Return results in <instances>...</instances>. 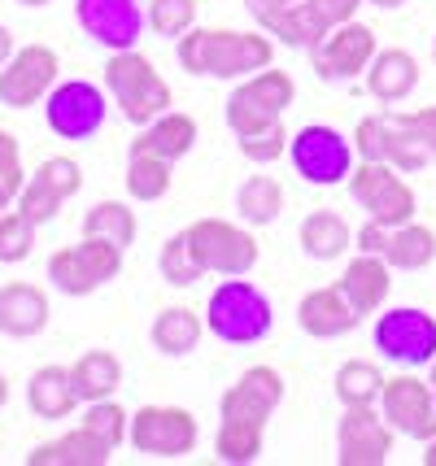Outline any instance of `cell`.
<instances>
[{"label": "cell", "mask_w": 436, "mask_h": 466, "mask_svg": "<svg viewBox=\"0 0 436 466\" xmlns=\"http://www.w3.org/2000/svg\"><path fill=\"white\" fill-rule=\"evenodd\" d=\"M175 57L197 79H249L275 66V40L258 31H214L192 26L175 40Z\"/></svg>", "instance_id": "obj_1"}, {"label": "cell", "mask_w": 436, "mask_h": 466, "mask_svg": "<svg viewBox=\"0 0 436 466\" xmlns=\"http://www.w3.org/2000/svg\"><path fill=\"white\" fill-rule=\"evenodd\" d=\"M206 327L223 345H258L275 331V309H270V297L258 284L240 279V275H228L209 292Z\"/></svg>", "instance_id": "obj_2"}, {"label": "cell", "mask_w": 436, "mask_h": 466, "mask_svg": "<svg viewBox=\"0 0 436 466\" xmlns=\"http://www.w3.org/2000/svg\"><path fill=\"white\" fill-rule=\"evenodd\" d=\"M105 87L118 105L131 127H148L153 118H162L175 96H170V83L157 75V66L140 53V48H123V53H109L105 61Z\"/></svg>", "instance_id": "obj_3"}, {"label": "cell", "mask_w": 436, "mask_h": 466, "mask_svg": "<svg viewBox=\"0 0 436 466\" xmlns=\"http://www.w3.org/2000/svg\"><path fill=\"white\" fill-rule=\"evenodd\" d=\"M123 253L127 248L101 240V236H84L79 244L57 248L48 258V279L66 297H92L96 288H105L109 279L123 275Z\"/></svg>", "instance_id": "obj_4"}, {"label": "cell", "mask_w": 436, "mask_h": 466, "mask_svg": "<svg viewBox=\"0 0 436 466\" xmlns=\"http://www.w3.org/2000/svg\"><path fill=\"white\" fill-rule=\"evenodd\" d=\"M375 349H380L384 362L406 366V370L432 366V358H436V314L419 309V305L384 309V314L375 319Z\"/></svg>", "instance_id": "obj_5"}, {"label": "cell", "mask_w": 436, "mask_h": 466, "mask_svg": "<svg viewBox=\"0 0 436 466\" xmlns=\"http://www.w3.org/2000/svg\"><path fill=\"white\" fill-rule=\"evenodd\" d=\"M201 441V423L197 414L184 406H140L131 414V431H127V445L145 458H188Z\"/></svg>", "instance_id": "obj_6"}, {"label": "cell", "mask_w": 436, "mask_h": 466, "mask_svg": "<svg viewBox=\"0 0 436 466\" xmlns=\"http://www.w3.org/2000/svg\"><path fill=\"white\" fill-rule=\"evenodd\" d=\"M297 96V83H292L289 70H258L249 79L240 83L236 92L228 96V127L231 136H249V131H262L270 122L284 118V109Z\"/></svg>", "instance_id": "obj_7"}, {"label": "cell", "mask_w": 436, "mask_h": 466, "mask_svg": "<svg viewBox=\"0 0 436 466\" xmlns=\"http://www.w3.org/2000/svg\"><path fill=\"white\" fill-rule=\"evenodd\" d=\"M289 157L292 170L310 187H336V183H350L353 175V140H345L336 127H323V122H310L292 136Z\"/></svg>", "instance_id": "obj_8"}, {"label": "cell", "mask_w": 436, "mask_h": 466, "mask_svg": "<svg viewBox=\"0 0 436 466\" xmlns=\"http://www.w3.org/2000/svg\"><path fill=\"white\" fill-rule=\"evenodd\" d=\"M188 240L197 248V258L206 266V275H249L262 248L253 240L249 223H231V218H197L188 227Z\"/></svg>", "instance_id": "obj_9"}, {"label": "cell", "mask_w": 436, "mask_h": 466, "mask_svg": "<svg viewBox=\"0 0 436 466\" xmlns=\"http://www.w3.org/2000/svg\"><path fill=\"white\" fill-rule=\"evenodd\" d=\"M350 197L358 209H367V218L384 227H401L415 218V187L397 175L393 162H358L350 175Z\"/></svg>", "instance_id": "obj_10"}, {"label": "cell", "mask_w": 436, "mask_h": 466, "mask_svg": "<svg viewBox=\"0 0 436 466\" xmlns=\"http://www.w3.org/2000/svg\"><path fill=\"white\" fill-rule=\"evenodd\" d=\"M380 44L367 22H336L332 31L310 48V66L323 83H353L358 75H367V66L375 61Z\"/></svg>", "instance_id": "obj_11"}, {"label": "cell", "mask_w": 436, "mask_h": 466, "mask_svg": "<svg viewBox=\"0 0 436 466\" xmlns=\"http://www.w3.org/2000/svg\"><path fill=\"white\" fill-rule=\"evenodd\" d=\"M105 114H109L105 92L87 79H66L44 96V122L62 140H92L105 127Z\"/></svg>", "instance_id": "obj_12"}, {"label": "cell", "mask_w": 436, "mask_h": 466, "mask_svg": "<svg viewBox=\"0 0 436 466\" xmlns=\"http://www.w3.org/2000/svg\"><path fill=\"white\" fill-rule=\"evenodd\" d=\"M62 75V57L48 44H26L0 66V105L9 109H31L40 105Z\"/></svg>", "instance_id": "obj_13"}, {"label": "cell", "mask_w": 436, "mask_h": 466, "mask_svg": "<svg viewBox=\"0 0 436 466\" xmlns=\"http://www.w3.org/2000/svg\"><path fill=\"white\" fill-rule=\"evenodd\" d=\"M380 414L389 419L397 436H411V441H432L436 436V392L428 380L419 375H393L384 380V392H380Z\"/></svg>", "instance_id": "obj_14"}, {"label": "cell", "mask_w": 436, "mask_h": 466, "mask_svg": "<svg viewBox=\"0 0 436 466\" xmlns=\"http://www.w3.org/2000/svg\"><path fill=\"white\" fill-rule=\"evenodd\" d=\"M393 458V427L380 406H345L336 427V462L340 466H384Z\"/></svg>", "instance_id": "obj_15"}, {"label": "cell", "mask_w": 436, "mask_h": 466, "mask_svg": "<svg viewBox=\"0 0 436 466\" xmlns=\"http://www.w3.org/2000/svg\"><path fill=\"white\" fill-rule=\"evenodd\" d=\"M75 18L109 53L136 48L145 35V14L136 0H75Z\"/></svg>", "instance_id": "obj_16"}, {"label": "cell", "mask_w": 436, "mask_h": 466, "mask_svg": "<svg viewBox=\"0 0 436 466\" xmlns=\"http://www.w3.org/2000/svg\"><path fill=\"white\" fill-rule=\"evenodd\" d=\"M284 401V375L275 366H249L236 384L218 397V414L223 419H240V423H270V414Z\"/></svg>", "instance_id": "obj_17"}, {"label": "cell", "mask_w": 436, "mask_h": 466, "mask_svg": "<svg viewBox=\"0 0 436 466\" xmlns=\"http://www.w3.org/2000/svg\"><path fill=\"white\" fill-rule=\"evenodd\" d=\"M358 323H362V314L350 305V297L340 292V284L310 288V292L297 301V327H301L306 336H314V340H340V336H350Z\"/></svg>", "instance_id": "obj_18"}, {"label": "cell", "mask_w": 436, "mask_h": 466, "mask_svg": "<svg viewBox=\"0 0 436 466\" xmlns=\"http://www.w3.org/2000/svg\"><path fill=\"white\" fill-rule=\"evenodd\" d=\"M336 284L350 297L353 309L367 319V314H380L384 301H389V292H393V266L384 262L380 253H358Z\"/></svg>", "instance_id": "obj_19"}, {"label": "cell", "mask_w": 436, "mask_h": 466, "mask_svg": "<svg viewBox=\"0 0 436 466\" xmlns=\"http://www.w3.org/2000/svg\"><path fill=\"white\" fill-rule=\"evenodd\" d=\"M48 319H53V305L44 297V288L22 284V279L0 288V331L5 336L31 340V336H40L48 327Z\"/></svg>", "instance_id": "obj_20"}, {"label": "cell", "mask_w": 436, "mask_h": 466, "mask_svg": "<svg viewBox=\"0 0 436 466\" xmlns=\"http://www.w3.org/2000/svg\"><path fill=\"white\" fill-rule=\"evenodd\" d=\"M419 87V61L406 48H380L367 66V92L380 105H401Z\"/></svg>", "instance_id": "obj_21"}, {"label": "cell", "mask_w": 436, "mask_h": 466, "mask_svg": "<svg viewBox=\"0 0 436 466\" xmlns=\"http://www.w3.org/2000/svg\"><path fill=\"white\" fill-rule=\"evenodd\" d=\"M192 148H197V118H192V114H179V109H167L162 118H153L148 127H140V136L131 140V153L167 157V162H179Z\"/></svg>", "instance_id": "obj_22"}, {"label": "cell", "mask_w": 436, "mask_h": 466, "mask_svg": "<svg viewBox=\"0 0 436 466\" xmlns=\"http://www.w3.org/2000/svg\"><path fill=\"white\" fill-rule=\"evenodd\" d=\"M26 406L35 419L44 423H57V419H70L75 406H79V392H75V380H70V366H40L26 384Z\"/></svg>", "instance_id": "obj_23"}, {"label": "cell", "mask_w": 436, "mask_h": 466, "mask_svg": "<svg viewBox=\"0 0 436 466\" xmlns=\"http://www.w3.org/2000/svg\"><path fill=\"white\" fill-rule=\"evenodd\" d=\"M114 458V449L96 441L84 423L75 427V431H66L57 441H48V445H35L26 453V466H105Z\"/></svg>", "instance_id": "obj_24"}, {"label": "cell", "mask_w": 436, "mask_h": 466, "mask_svg": "<svg viewBox=\"0 0 436 466\" xmlns=\"http://www.w3.org/2000/svg\"><path fill=\"white\" fill-rule=\"evenodd\" d=\"M262 31L275 35V44H284V48H306V53H310L314 44L332 31V22L319 14L314 0H292L289 9H279L275 18L262 22Z\"/></svg>", "instance_id": "obj_25"}, {"label": "cell", "mask_w": 436, "mask_h": 466, "mask_svg": "<svg viewBox=\"0 0 436 466\" xmlns=\"http://www.w3.org/2000/svg\"><path fill=\"white\" fill-rule=\"evenodd\" d=\"M297 244H301V253L314 258V262H336L353 244V231L336 209H314V214H306V223L297 231Z\"/></svg>", "instance_id": "obj_26"}, {"label": "cell", "mask_w": 436, "mask_h": 466, "mask_svg": "<svg viewBox=\"0 0 436 466\" xmlns=\"http://www.w3.org/2000/svg\"><path fill=\"white\" fill-rule=\"evenodd\" d=\"M209 327L201 314H192L184 305H167L157 319H153V349L167 353V358H188L192 349L201 345Z\"/></svg>", "instance_id": "obj_27"}, {"label": "cell", "mask_w": 436, "mask_h": 466, "mask_svg": "<svg viewBox=\"0 0 436 466\" xmlns=\"http://www.w3.org/2000/svg\"><path fill=\"white\" fill-rule=\"evenodd\" d=\"M70 380H75L79 401H105L123 384V362L109 349H87V353H79V362L70 366Z\"/></svg>", "instance_id": "obj_28"}, {"label": "cell", "mask_w": 436, "mask_h": 466, "mask_svg": "<svg viewBox=\"0 0 436 466\" xmlns=\"http://www.w3.org/2000/svg\"><path fill=\"white\" fill-rule=\"evenodd\" d=\"M384 262L393 266V270H428L436 262V231L415 223V218L393 227L389 248H384Z\"/></svg>", "instance_id": "obj_29"}, {"label": "cell", "mask_w": 436, "mask_h": 466, "mask_svg": "<svg viewBox=\"0 0 436 466\" xmlns=\"http://www.w3.org/2000/svg\"><path fill=\"white\" fill-rule=\"evenodd\" d=\"M279 209H284V187L270 179V175H253L236 187V214H240V223L249 227H270L279 218Z\"/></svg>", "instance_id": "obj_30"}, {"label": "cell", "mask_w": 436, "mask_h": 466, "mask_svg": "<svg viewBox=\"0 0 436 466\" xmlns=\"http://www.w3.org/2000/svg\"><path fill=\"white\" fill-rule=\"evenodd\" d=\"M336 397L340 406H380V392H384V370L367 358H350L336 370Z\"/></svg>", "instance_id": "obj_31"}, {"label": "cell", "mask_w": 436, "mask_h": 466, "mask_svg": "<svg viewBox=\"0 0 436 466\" xmlns=\"http://www.w3.org/2000/svg\"><path fill=\"white\" fill-rule=\"evenodd\" d=\"M136 231H140V223H136V209L127 201H96L84 214V236H101L118 248L136 244Z\"/></svg>", "instance_id": "obj_32"}, {"label": "cell", "mask_w": 436, "mask_h": 466, "mask_svg": "<svg viewBox=\"0 0 436 466\" xmlns=\"http://www.w3.org/2000/svg\"><path fill=\"white\" fill-rule=\"evenodd\" d=\"M170 166L167 157H148V153H131V162H127V197L131 201H162L170 192Z\"/></svg>", "instance_id": "obj_33"}, {"label": "cell", "mask_w": 436, "mask_h": 466, "mask_svg": "<svg viewBox=\"0 0 436 466\" xmlns=\"http://www.w3.org/2000/svg\"><path fill=\"white\" fill-rule=\"evenodd\" d=\"M389 162H393L401 175H415V170L436 162L432 148L423 144V136L411 127L406 114H389Z\"/></svg>", "instance_id": "obj_34"}, {"label": "cell", "mask_w": 436, "mask_h": 466, "mask_svg": "<svg viewBox=\"0 0 436 466\" xmlns=\"http://www.w3.org/2000/svg\"><path fill=\"white\" fill-rule=\"evenodd\" d=\"M262 423H240V419H223L218 436H214V453L218 462H231V466H245V462H258L262 458Z\"/></svg>", "instance_id": "obj_35"}, {"label": "cell", "mask_w": 436, "mask_h": 466, "mask_svg": "<svg viewBox=\"0 0 436 466\" xmlns=\"http://www.w3.org/2000/svg\"><path fill=\"white\" fill-rule=\"evenodd\" d=\"M157 266H162V279H167L170 288H192L201 275H206V266H201V258H197V248H192V240H188V231H179V236H170V240L162 244Z\"/></svg>", "instance_id": "obj_36"}, {"label": "cell", "mask_w": 436, "mask_h": 466, "mask_svg": "<svg viewBox=\"0 0 436 466\" xmlns=\"http://www.w3.org/2000/svg\"><path fill=\"white\" fill-rule=\"evenodd\" d=\"M84 427L96 436V441H105L109 449H118L127 441V431H131V414H127L114 397H105V401H87Z\"/></svg>", "instance_id": "obj_37"}, {"label": "cell", "mask_w": 436, "mask_h": 466, "mask_svg": "<svg viewBox=\"0 0 436 466\" xmlns=\"http://www.w3.org/2000/svg\"><path fill=\"white\" fill-rule=\"evenodd\" d=\"M31 248H35V223L22 209H5L0 214V262L18 266L31 258Z\"/></svg>", "instance_id": "obj_38"}, {"label": "cell", "mask_w": 436, "mask_h": 466, "mask_svg": "<svg viewBox=\"0 0 436 466\" xmlns=\"http://www.w3.org/2000/svg\"><path fill=\"white\" fill-rule=\"evenodd\" d=\"M197 26V0H148V31L162 40H179Z\"/></svg>", "instance_id": "obj_39"}, {"label": "cell", "mask_w": 436, "mask_h": 466, "mask_svg": "<svg viewBox=\"0 0 436 466\" xmlns=\"http://www.w3.org/2000/svg\"><path fill=\"white\" fill-rule=\"evenodd\" d=\"M236 148L240 157H249L253 166H270L289 153V131H284V118L262 127V131H249V136H236Z\"/></svg>", "instance_id": "obj_40"}, {"label": "cell", "mask_w": 436, "mask_h": 466, "mask_svg": "<svg viewBox=\"0 0 436 466\" xmlns=\"http://www.w3.org/2000/svg\"><path fill=\"white\" fill-rule=\"evenodd\" d=\"M14 205H18V209H22V214H26V218H31L35 227H44V223H53V218L62 214L66 197H57V192H53L48 183L31 175V179L22 183V192H18V201H14Z\"/></svg>", "instance_id": "obj_41"}, {"label": "cell", "mask_w": 436, "mask_h": 466, "mask_svg": "<svg viewBox=\"0 0 436 466\" xmlns=\"http://www.w3.org/2000/svg\"><path fill=\"white\" fill-rule=\"evenodd\" d=\"M353 148H358V162H389V114H371L358 122Z\"/></svg>", "instance_id": "obj_42"}, {"label": "cell", "mask_w": 436, "mask_h": 466, "mask_svg": "<svg viewBox=\"0 0 436 466\" xmlns=\"http://www.w3.org/2000/svg\"><path fill=\"white\" fill-rule=\"evenodd\" d=\"M35 179H44L57 197H79V187H84V170H79V162H70V157H44L40 170H35Z\"/></svg>", "instance_id": "obj_43"}, {"label": "cell", "mask_w": 436, "mask_h": 466, "mask_svg": "<svg viewBox=\"0 0 436 466\" xmlns=\"http://www.w3.org/2000/svg\"><path fill=\"white\" fill-rule=\"evenodd\" d=\"M22 183H26V175H22V144H18L14 131H5V127H0V187L18 201Z\"/></svg>", "instance_id": "obj_44"}, {"label": "cell", "mask_w": 436, "mask_h": 466, "mask_svg": "<svg viewBox=\"0 0 436 466\" xmlns=\"http://www.w3.org/2000/svg\"><path fill=\"white\" fill-rule=\"evenodd\" d=\"M389 236H393V227H384V223H375V218H367V223L358 227V253H380V258H384Z\"/></svg>", "instance_id": "obj_45"}, {"label": "cell", "mask_w": 436, "mask_h": 466, "mask_svg": "<svg viewBox=\"0 0 436 466\" xmlns=\"http://www.w3.org/2000/svg\"><path fill=\"white\" fill-rule=\"evenodd\" d=\"M314 5H319V14L336 26V22L358 18V5H362V0H314Z\"/></svg>", "instance_id": "obj_46"}, {"label": "cell", "mask_w": 436, "mask_h": 466, "mask_svg": "<svg viewBox=\"0 0 436 466\" xmlns=\"http://www.w3.org/2000/svg\"><path fill=\"white\" fill-rule=\"evenodd\" d=\"M411 118V127H415L419 136H423V144L432 148V157H436V105H428V109H415V114H406Z\"/></svg>", "instance_id": "obj_47"}, {"label": "cell", "mask_w": 436, "mask_h": 466, "mask_svg": "<svg viewBox=\"0 0 436 466\" xmlns=\"http://www.w3.org/2000/svg\"><path fill=\"white\" fill-rule=\"evenodd\" d=\"M289 5H292V0H245V9L253 14V22H258V26H262L267 18H275L279 9H289Z\"/></svg>", "instance_id": "obj_48"}, {"label": "cell", "mask_w": 436, "mask_h": 466, "mask_svg": "<svg viewBox=\"0 0 436 466\" xmlns=\"http://www.w3.org/2000/svg\"><path fill=\"white\" fill-rule=\"evenodd\" d=\"M14 53H18V48H14V31H9V26L0 22V66H5L9 57H14Z\"/></svg>", "instance_id": "obj_49"}, {"label": "cell", "mask_w": 436, "mask_h": 466, "mask_svg": "<svg viewBox=\"0 0 436 466\" xmlns=\"http://www.w3.org/2000/svg\"><path fill=\"white\" fill-rule=\"evenodd\" d=\"M423 466H436V436L428 441V449H423Z\"/></svg>", "instance_id": "obj_50"}, {"label": "cell", "mask_w": 436, "mask_h": 466, "mask_svg": "<svg viewBox=\"0 0 436 466\" xmlns=\"http://www.w3.org/2000/svg\"><path fill=\"white\" fill-rule=\"evenodd\" d=\"M367 5H375V9H401L406 0H367Z\"/></svg>", "instance_id": "obj_51"}, {"label": "cell", "mask_w": 436, "mask_h": 466, "mask_svg": "<svg viewBox=\"0 0 436 466\" xmlns=\"http://www.w3.org/2000/svg\"><path fill=\"white\" fill-rule=\"evenodd\" d=\"M9 406V380H5V370H0V410Z\"/></svg>", "instance_id": "obj_52"}, {"label": "cell", "mask_w": 436, "mask_h": 466, "mask_svg": "<svg viewBox=\"0 0 436 466\" xmlns=\"http://www.w3.org/2000/svg\"><path fill=\"white\" fill-rule=\"evenodd\" d=\"M9 205H14V197H9V192H5V187H0V214H5V209H9Z\"/></svg>", "instance_id": "obj_53"}, {"label": "cell", "mask_w": 436, "mask_h": 466, "mask_svg": "<svg viewBox=\"0 0 436 466\" xmlns=\"http://www.w3.org/2000/svg\"><path fill=\"white\" fill-rule=\"evenodd\" d=\"M18 5H26V9H40V5H48V0H18Z\"/></svg>", "instance_id": "obj_54"}, {"label": "cell", "mask_w": 436, "mask_h": 466, "mask_svg": "<svg viewBox=\"0 0 436 466\" xmlns=\"http://www.w3.org/2000/svg\"><path fill=\"white\" fill-rule=\"evenodd\" d=\"M428 384H432V392H436V358H432V375H428Z\"/></svg>", "instance_id": "obj_55"}, {"label": "cell", "mask_w": 436, "mask_h": 466, "mask_svg": "<svg viewBox=\"0 0 436 466\" xmlns=\"http://www.w3.org/2000/svg\"><path fill=\"white\" fill-rule=\"evenodd\" d=\"M432 61H436V40H432Z\"/></svg>", "instance_id": "obj_56"}]
</instances>
